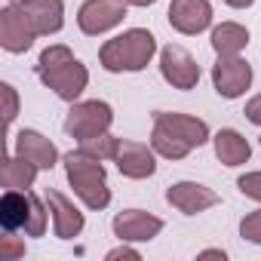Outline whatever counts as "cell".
<instances>
[{"label":"cell","mask_w":261,"mask_h":261,"mask_svg":"<svg viewBox=\"0 0 261 261\" xmlns=\"http://www.w3.org/2000/svg\"><path fill=\"white\" fill-rule=\"evenodd\" d=\"M37 74H40V83L46 89H53L62 101H80L83 89L89 86V71L86 65L71 53V46L65 43H56V46H46L40 53V62H37Z\"/></svg>","instance_id":"1"},{"label":"cell","mask_w":261,"mask_h":261,"mask_svg":"<svg viewBox=\"0 0 261 261\" xmlns=\"http://www.w3.org/2000/svg\"><path fill=\"white\" fill-rule=\"evenodd\" d=\"M157 56V37L148 28H126L98 49V65L108 74H139Z\"/></svg>","instance_id":"2"},{"label":"cell","mask_w":261,"mask_h":261,"mask_svg":"<svg viewBox=\"0 0 261 261\" xmlns=\"http://www.w3.org/2000/svg\"><path fill=\"white\" fill-rule=\"evenodd\" d=\"M65 163V175L68 185L74 188V194L80 197V203L92 212H101L111 206V188H108V172H105V160L86 154L83 148H74L62 157Z\"/></svg>","instance_id":"3"},{"label":"cell","mask_w":261,"mask_h":261,"mask_svg":"<svg viewBox=\"0 0 261 261\" xmlns=\"http://www.w3.org/2000/svg\"><path fill=\"white\" fill-rule=\"evenodd\" d=\"M49 206L34 191H13L0 197V227L4 230H22L25 237H43L49 227Z\"/></svg>","instance_id":"4"},{"label":"cell","mask_w":261,"mask_h":261,"mask_svg":"<svg viewBox=\"0 0 261 261\" xmlns=\"http://www.w3.org/2000/svg\"><path fill=\"white\" fill-rule=\"evenodd\" d=\"M111 123H114V108L101 98H86L71 105L65 117V133L77 142H86L101 133H111Z\"/></svg>","instance_id":"5"},{"label":"cell","mask_w":261,"mask_h":261,"mask_svg":"<svg viewBox=\"0 0 261 261\" xmlns=\"http://www.w3.org/2000/svg\"><path fill=\"white\" fill-rule=\"evenodd\" d=\"M129 4L126 0H83V7L77 10V28L86 37H98L123 25Z\"/></svg>","instance_id":"6"},{"label":"cell","mask_w":261,"mask_h":261,"mask_svg":"<svg viewBox=\"0 0 261 261\" xmlns=\"http://www.w3.org/2000/svg\"><path fill=\"white\" fill-rule=\"evenodd\" d=\"M160 77L172 89L188 92V89H197V83H200V65L185 46L169 43V46L160 49Z\"/></svg>","instance_id":"7"},{"label":"cell","mask_w":261,"mask_h":261,"mask_svg":"<svg viewBox=\"0 0 261 261\" xmlns=\"http://www.w3.org/2000/svg\"><path fill=\"white\" fill-rule=\"evenodd\" d=\"M252 65L243 56H218L212 65V86L221 98H243L246 89L252 86Z\"/></svg>","instance_id":"8"},{"label":"cell","mask_w":261,"mask_h":261,"mask_svg":"<svg viewBox=\"0 0 261 261\" xmlns=\"http://www.w3.org/2000/svg\"><path fill=\"white\" fill-rule=\"evenodd\" d=\"M34 40H37V31L25 16V10L19 4H7L0 10V46L13 56H22L34 46Z\"/></svg>","instance_id":"9"},{"label":"cell","mask_w":261,"mask_h":261,"mask_svg":"<svg viewBox=\"0 0 261 261\" xmlns=\"http://www.w3.org/2000/svg\"><path fill=\"white\" fill-rule=\"evenodd\" d=\"M111 227H114V237L120 243H151L154 237H160L163 218H157L145 209H123L114 215Z\"/></svg>","instance_id":"10"},{"label":"cell","mask_w":261,"mask_h":261,"mask_svg":"<svg viewBox=\"0 0 261 261\" xmlns=\"http://www.w3.org/2000/svg\"><path fill=\"white\" fill-rule=\"evenodd\" d=\"M169 25L185 34V37H197L203 31L212 28V4L209 0H172L169 4Z\"/></svg>","instance_id":"11"},{"label":"cell","mask_w":261,"mask_h":261,"mask_svg":"<svg viewBox=\"0 0 261 261\" xmlns=\"http://www.w3.org/2000/svg\"><path fill=\"white\" fill-rule=\"evenodd\" d=\"M114 163H117V169H120L123 178L142 181V178H151L157 172V151L151 145H145V142H129V139H123Z\"/></svg>","instance_id":"12"},{"label":"cell","mask_w":261,"mask_h":261,"mask_svg":"<svg viewBox=\"0 0 261 261\" xmlns=\"http://www.w3.org/2000/svg\"><path fill=\"white\" fill-rule=\"evenodd\" d=\"M166 203L172 209H178L181 215H200V212L218 206L221 197L212 188L200 185V181H175V185L166 188Z\"/></svg>","instance_id":"13"},{"label":"cell","mask_w":261,"mask_h":261,"mask_svg":"<svg viewBox=\"0 0 261 261\" xmlns=\"http://www.w3.org/2000/svg\"><path fill=\"white\" fill-rule=\"evenodd\" d=\"M43 200H46V206H49V212H53V233H56L59 240H74V237L83 233L86 218H83V212L74 206L71 197H65V194L56 191V188H46V191H43Z\"/></svg>","instance_id":"14"},{"label":"cell","mask_w":261,"mask_h":261,"mask_svg":"<svg viewBox=\"0 0 261 261\" xmlns=\"http://www.w3.org/2000/svg\"><path fill=\"white\" fill-rule=\"evenodd\" d=\"M154 123L166 126L172 136H178L181 142H188L191 148H203L212 133H209V123L200 120V117H191V114H178V111H157L154 114Z\"/></svg>","instance_id":"15"},{"label":"cell","mask_w":261,"mask_h":261,"mask_svg":"<svg viewBox=\"0 0 261 261\" xmlns=\"http://www.w3.org/2000/svg\"><path fill=\"white\" fill-rule=\"evenodd\" d=\"M13 151L25 160H31L40 172H49L56 163H59V148L43 136L37 133V129H22V133H16V145Z\"/></svg>","instance_id":"16"},{"label":"cell","mask_w":261,"mask_h":261,"mask_svg":"<svg viewBox=\"0 0 261 261\" xmlns=\"http://www.w3.org/2000/svg\"><path fill=\"white\" fill-rule=\"evenodd\" d=\"M19 7L31 19L37 37H53L65 28V4L62 0H25Z\"/></svg>","instance_id":"17"},{"label":"cell","mask_w":261,"mask_h":261,"mask_svg":"<svg viewBox=\"0 0 261 261\" xmlns=\"http://www.w3.org/2000/svg\"><path fill=\"white\" fill-rule=\"evenodd\" d=\"M212 148H215V157L224 163V166H243L249 163L252 157V145L243 133H237V129H218V133L212 136Z\"/></svg>","instance_id":"18"},{"label":"cell","mask_w":261,"mask_h":261,"mask_svg":"<svg viewBox=\"0 0 261 261\" xmlns=\"http://www.w3.org/2000/svg\"><path fill=\"white\" fill-rule=\"evenodd\" d=\"M209 43H212L215 56H240L249 46V28L240 22H221L212 28Z\"/></svg>","instance_id":"19"},{"label":"cell","mask_w":261,"mask_h":261,"mask_svg":"<svg viewBox=\"0 0 261 261\" xmlns=\"http://www.w3.org/2000/svg\"><path fill=\"white\" fill-rule=\"evenodd\" d=\"M37 166L25 157H19L16 151L4 160V188H13V191H28L34 188V178H37Z\"/></svg>","instance_id":"20"},{"label":"cell","mask_w":261,"mask_h":261,"mask_svg":"<svg viewBox=\"0 0 261 261\" xmlns=\"http://www.w3.org/2000/svg\"><path fill=\"white\" fill-rule=\"evenodd\" d=\"M151 148L157 151V157H163V160H185L194 148L188 145V142H181L178 136H172L166 126H160V123H154V129H151Z\"/></svg>","instance_id":"21"},{"label":"cell","mask_w":261,"mask_h":261,"mask_svg":"<svg viewBox=\"0 0 261 261\" xmlns=\"http://www.w3.org/2000/svg\"><path fill=\"white\" fill-rule=\"evenodd\" d=\"M120 142H123V139H117V136H111V133H101V136H95V139L80 142L77 148H83L86 154H92V157H98V160H114L117 151H120Z\"/></svg>","instance_id":"22"},{"label":"cell","mask_w":261,"mask_h":261,"mask_svg":"<svg viewBox=\"0 0 261 261\" xmlns=\"http://www.w3.org/2000/svg\"><path fill=\"white\" fill-rule=\"evenodd\" d=\"M240 237L249 240V243H255V246H261V209L243 215V221H240Z\"/></svg>","instance_id":"23"},{"label":"cell","mask_w":261,"mask_h":261,"mask_svg":"<svg viewBox=\"0 0 261 261\" xmlns=\"http://www.w3.org/2000/svg\"><path fill=\"white\" fill-rule=\"evenodd\" d=\"M25 255V243L16 240V230H7L4 237H0V258L4 261H16Z\"/></svg>","instance_id":"24"},{"label":"cell","mask_w":261,"mask_h":261,"mask_svg":"<svg viewBox=\"0 0 261 261\" xmlns=\"http://www.w3.org/2000/svg\"><path fill=\"white\" fill-rule=\"evenodd\" d=\"M237 188H240L243 197L261 203V172H246V175H240V178H237Z\"/></svg>","instance_id":"25"},{"label":"cell","mask_w":261,"mask_h":261,"mask_svg":"<svg viewBox=\"0 0 261 261\" xmlns=\"http://www.w3.org/2000/svg\"><path fill=\"white\" fill-rule=\"evenodd\" d=\"M0 95H4V117H7V123H13L16 117H19V92H16V86L13 83H0Z\"/></svg>","instance_id":"26"},{"label":"cell","mask_w":261,"mask_h":261,"mask_svg":"<svg viewBox=\"0 0 261 261\" xmlns=\"http://www.w3.org/2000/svg\"><path fill=\"white\" fill-rule=\"evenodd\" d=\"M243 114H246V120H249V123L261 126V92H258V95H252V98L246 101V111H243Z\"/></svg>","instance_id":"27"},{"label":"cell","mask_w":261,"mask_h":261,"mask_svg":"<svg viewBox=\"0 0 261 261\" xmlns=\"http://www.w3.org/2000/svg\"><path fill=\"white\" fill-rule=\"evenodd\" d=\"M105 258H108V261H117V258H129V261H139V258H142V252H139V249H133V246H126V243H123V246H117V249H111V252H108Z\"/></svg>","instance_id":"28"},{"label":"cell","mask_w":261,"mask_h":261,"mask_svg":"<svg viewBox=\"0 0 261 261\" xmlns=\"http://www.w3.org/2000/svg\"><path fill=\"white\" fill-rule=\"evenodd\" d=\"M197 258H221V261H224V258H227V252H224V249H203Z\"/></svg>","instance_id":"29"},{"label":"cell","mask_w":261,"mask_h":261,"mask_svg":"<svg viewBox=\"0 0 261 261\" xmlns=\"http://www.w3.org/2000/svg\"><path fill=\"white\" fill-rule=\"evenodd\" d=\"M224 4H227L230 10H249V7L255 4V0H224Z\"/></svg>","instance_id":"30"},{"label":"cell","mask_w":261,"mask_h":261,"mask_svg":"<svg viewBox=\"0 0 261 261\" xmlns=\"http://www.w3.org/2000/svg\"><path fill=\"white\" fill-rule=\"evenodd\" d=\"M126 4H129V7H139V10H145V7H154L157 0H126Z\"/></svg>","instance_id":"31"},{"label":"cell","mask_w":261,"mask_h":261,"mask_svg":"<svg viewBox=\"0 0 261 261\" xmlns=\"http://www.w3.org/2000/svg\"><path fill=\"white\" fill-rule=\"evenodd\" d=\"M7 4H25V0H7Z\"/></svg>","instance_id":"32"},{"label":"cell","mask_w":261,"mask_h":261,"mask_svg":"<svg viewBox=\"0 0 261 261\" xmlns=\"http://www.w3.org/2000/svg\"><path fill=\"white\" fill-rule=\"evenodd\" d=\"M258 145H261V139H258Z\"/></svg>","instance_id":"33"}]
</instances>
